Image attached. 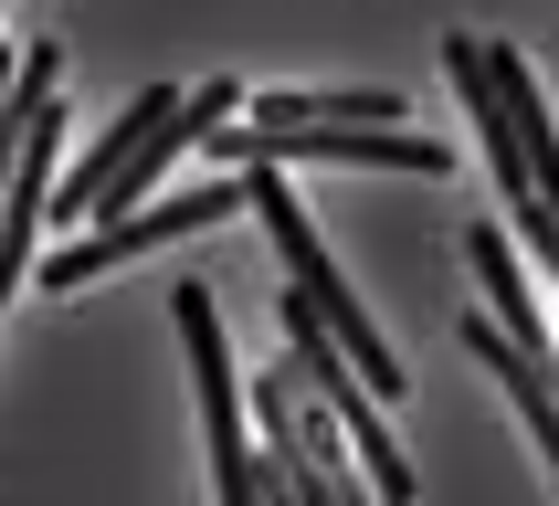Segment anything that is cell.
<instances>
[{"label": "cell", "instance_id": "cell-6", "mask_svg": "<svg viewBox=\"0 0 559 506\" xmlns=\"http://www.w3.org/2000/svg\"><path fill=\"white\" fill-rule=\"evenodd\" d=\"M465 253H475V285H486L497 327H507L518 348H528V359H549L559 338H549V316L528 306V285H518V253H507V232H497V221H475V232H465Z\"/></svg>", "mask_w": 559, "mask_h": 506}, {"label": "cell", "instance_id": "cell-2", "mask_svg": "<svg viewBox=\"0 0 559 506\" xmlns=\"http://www.w3.org/2000/svg\"><path fill=\"white\" fill-rule=\"evenodd\" d=\"M169 316H180V338H190V390H201V433H212V485L233 506L264 496V465H253V443H243V401H233V348H222V316L201 285H180L169 296Z\"/></svg>", "mask_w": 559, "mask_h": 506}, {"label": "cell", "instance_id": "cell-3", "mask_svg": "<svg viewBox=\"0 0 559 506\" xmlns=\"http://www.w3.org/2000/svg\"><path fill=\"white\" fill-rule=\"evenodd\" d=\"M233 212H243V180H201V190H169V201H138V212H117L106 232H85L74 253H53L43 285L117 275V264H138V253H158V243H190V232H212V221H233Z\"/></svg>", "mask_w": 559, "mask_h": 506}, {"label": "cell", "instance_id": "cell-1", "mask_svg": "<svg viewBox=\"0 0 559 506\" xmlns=\"http://www.w3.org/2000/svg\"><path fill=\"white\" fill-rule=\"evenodd\" d=\"M222 158H275V169H423V180H443L454 158L433 148V137H402V126H212Z\"/></svg>", "mask_w": 559, "mask_h": 506}, {"label": "cell", "instance_id": "cell-5", "mask_svg": "<svg viewBox=\"0 0 559 506\" xmlns=\"http://www.w3.org/2000/svg\"><path fill=\"white\" fill-rule=\"evenodd\" d=\"M465 348H475V359H486V370L507 380V401L528 411V433H538V454H549V474H559V380L538 370V359H528V348H518V338H507L497 316H465Z\"/></svg>", "mask_w": 559, "mask_h": 506}, {"label": "cell", "instance_id": "cell-4", "mask_svg": "<svg viewBox=\"0 0 559 506\" xmlns=\"http://www.w3.org/2000/svg\"><path fill=\"white\" fill-rule=\"evenodd\" d=\"M253 126H402L391 85H253Z\"/></svg>", "mask_w": 559, "mask_h": 506}]
</instances>
